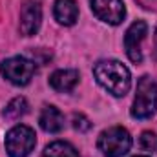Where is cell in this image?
<instances>
[{
    "mask_svg": "<svg viewBox=\"0 0 157 157\" xmlns=\"http://www.w3.org/2000/svg\"><path fill=\"white\" fill-rule=\"evenodd\" d=\"M93 75L97 82L113 97H124L132 88V75L130 70L113 59L99 60L93 66Z\"/></svg>",
    "mask_w": 157,
    "mask_h": 157,
    "instance_id": "cell-1",
    "label": "cell"
},
{
    "mask_svg": "<svg viewBox=\"0 0 157 157\" xmlns=\"http://www.w3.org/2000/svg\"><path fill=\"white\" fill-rule=\"evenodd\" d=\"M155 42H157V29H155Z\"/></svg>",
    "mask_w": 157,
    "mask_h": 157,
    "instance_id": "cell-17",
    "label": "cell"
},
{
    "mask_svg": "<svg viewBox=\"0 0 157 157\" xmlns=\"http://www.w3.org/2000/svg\"><path fill=\"white\" fill-rule=\"evenodd\" d=\"M146 33H148V26H146L144 20H137V22H133L126 29L124 49H126V55H128V59L132 62H141L143 60L141 44H143V40L146 39Z\"/></svg>",
    "mask_w": 157,
    "mask_h": 157,
    "instance_id": "cell-7",
    "label": "cell"
},
{
    "mask_svg": "<svg viewBox=\"0 0 157 157\" xmlns=\"http://www.w3.org/2000/svg\"><path fill=\"white\" fill-rule=\"evenodd\" d=\"M97 148L104 157H122L132 148V135L122 126H112L99 135Z\"/></svg>",
    "mask_w": 157,
    "mask_h": 157,
    "instance_id": "cell-3",
    "label": "cell"
},
{
    "mask_svg": "<svg viewBox=\"0 0 157 157\" xmlns=\"http://www.w3.org/2000/svg\"><path fill=\"white\" fill-rule=\"evenodd\" d=\"M135 157H148V155H135Z\"/></svg>",
    "mask_w": 157,
    "mask_h": 157,
    "instance_id": "cell-16",
    "label": "cell"
},
{
    "mask_svg": "<svg viewBox=\"0 0 157 157\" xmlns=\"http://www.w3.org/2000/svg\"><path fill=\"white\" fill-rule=\"evenodd\" d=\"M2 75L15 86H26L35 75V62L26 57H11L0 64Z\"/></svg>",
    "mask_w": 157,
    "mask_h": 157,
    "instance_id": "cell-5",
    "label": "cell"
},
{
    "mask_svg": "<svg viewBox=\"0 0 157 157\" xmlns=\"http://www.w3.org/2000/svg\"><path fill=\"white\" fill-rule=\"evenodd\" d=\"M78 82V71L77 70H57L49 75V86L55 91H71Z\"/></svg>",
    "mask_w": 157,
    "mask_h": 157,
    "instance_id": "cell-11",
    "label": "cell"
},
{
    "mask_svg": "<svg viewBox=\"0 0 157 157\" xmlns=\"http://www.w3.org/2000/svg\"><path fill=\"white\" fill-rule=\"evenodd\" d=\"M28 101L24 99V97H15L7 106H6V110H4V117L11 119V121H17V119H20L22 115H26L28 113Z\"/></svg>",
    "mask_w": 157,
    "mask_h": 157,
    "instance_id": "cell-13",
    "label": "cell"
},
{
    "mask_svg": "<svg viewBox=\"0 0 157 157\" xmlns=\"http://www.w3.org/2000/svg\"><path fill=\"white\" fill-rule=\"evenodd\" d=\"M40 128L48 133H57L64 128V115L55 106H44L39 115Z\"/></svg>",
    "mask_w": 157,
    "mask_h": 157,
    "instance_id": "cell-10",
    "label": "cell"
},
{
    "mask_svg": "<svg viewBox=\"0 0 157 157\" xmlns=\"http://www.w3.org/2000/svg\"><path fill=\"white\" fill-rule=\"evenodd\" d=\"M40 22H42V9L40 4L35 0H28L22 6L20 11V33L24 37H31L40 29Z\"/></svg>",
    "mask_w": 157,
    "mask_h": 157,
    "instance_id": "cell-8",
    "label": "cell"
},
{
    "mask_svg": "<svg viewBox=\"0 0 157 157\" xmlns=\"http://www.w3.org/2000/svg\"><path fill=\"white\" fill-rule=\"evenodd\" d=\"M73 128L77 132H88L91 128V122L84 113H73Z\"/></svg>",
    "mask_w": 157,
    "mask_h": 157,
    "instance_id": "cell-15",
    "label": "cell"
},
{
    "mask_svg": "<svg viewBox=\"0 0 157 157\" xmlns=\"http://www.w3.org/2000/svg\"><path fill=\"white\" fill-rule=\"evenodd\" d=\"M157 110V82L152 77L144 75L137 82V93L132 106V117L133 119H148Z\"/></svg>",
    "mask_w": 157,
    "mask_h": 157,
    "instance_id": "cell-2",
    "label": "cell"
},
{
    "mask_svg": "<svg viewBox=\"0 0 157 157\" xmlns=\"http://www.w3.org/2000/svg\"><path fill=\"white\" fill-rule=\"evenodd\" d=\"M139 144L144 152H155L157 150V137L154 132H144L139 139Z\"/></svg>",
    "mask_w": 157,
    "mask_h": 157,
    "instance_id": "cell-14",
    "label": "cell"
},
{
    "mask_svg": "<svg viewBox=\"0 0 157 157\" xmlns=\"http://www.w3.org/2000/svg\"><path fill=\"white\" fill-rule=\"evenodd\" d=\"M55 20L62 26H73L78 18V6L75 0H55L53 6Z\"/></svg>",
    "mask_w": 157,
    "mask_h": 157,
    "instance_id": "cell-9",
    "label": "cell"
},
{
    "mask_svg": "<svg viewBox=\"0 0 157 157\" xmlns=\"http://www.w3.org/2000/svg\"><path fill=\"white\" fill-rule=\"evenodd\" d=\"M91 11L93 15L112 26H117L126 17V7L122 0H91Z\"/></svg>",
    "mask_w": 157,
    "mask_h": 157,
    "instance_id": "cell-6",
    "label": "cell"
},
{
    "mask_svg": "<svg viewBox=\"0 0 157 157\" xmlns=\"http://www.w3.org/2000/svg\"><path fill=\"white\" fill-rule=\"evenodd\" d=\"M42 157H80L77 148L68 141H55L44 148Z\"/></svg>",
    "mask_w": 157,
    "mask_h": 157,
    "instance_id": "cell-12",
    "label": "cell"
},
{
    "mask_svg": "<svg viewBox=\"0 0 157 157\" xmlns=\"http://www.w3.org/2000/svg\"><path fill=\"white\" fill-rule=\"evenodd\" d=\"M35 144L37 135L26 124H17L6 133V152L9 157H28Z\"/></svg>",
    "mask_w": 157,
    "mask_h": 157,
    "instance_id": "cell-4",
    "label": "cell"
}]
</instances>
